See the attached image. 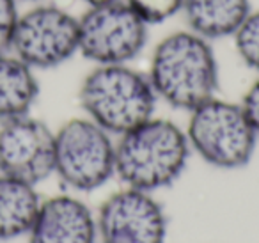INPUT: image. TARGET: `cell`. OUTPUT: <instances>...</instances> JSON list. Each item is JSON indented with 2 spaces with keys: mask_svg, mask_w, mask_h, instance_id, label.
I'll use <instances>...</instances> for the list:
<instances>
[{
  "mask_svg": "<svg viewBox=\"0 0 259 243\" xmlns=\"http://www.w3.org/2000/svg\"><path fill=\"white\" fill-rule=\"evenodd\" d=\"M148 76L156 96L176 108L194 110L219 89L211 41L188 29L169 34L153 50Z\"/></svg>",
  "mask_w": 259,
  "mask_h": 243,
  "instance_id": "1",
  "label": "cell"
},
{
  "mask_svg": "<svg viewBox=\"0 0 259 243\" xmlns=\"http://www.w3.org/2000/svg\"><path fill=\"white\" fill-rule=\"evenodd\" d=\"M190 153L187 133L169 119H148L115 144V174L130 188L153 192L183 172Z\"/></svg>",
  "mask_w": 259,
  "mask_h": 243,
  "instance_id": "2",
  "label": "cell"
},
{
  "mask_svg": "<svg viewBox=\"0 0 259 243\" xmlns=\"http://www.w3.org/2000/svg\"><path fill=\"white\" fill-rule=\"evenodd\" d=\"M156 98L149 76L128 64L96 66L80 87L91 121L119 137L153 117Z\"/></svg>",
  "mask_w": 259,
  "mask_h": 243,
  "instance_id": "3",
  "label": "cell"
},
{
  "mask_svg": "<svg viewBox=\"0 0 259 243\" xmlns=\"http://www.w3.org/2000/svg\"><path fill=\"white\" fill-rule=\"evenodd\" d=\"M187 139L204 161L219 169H240L250 161L257 133L240 105L211 98L190 110Z\"/></svg>",
  "mask_w": 259,
  "mask_h": 243,
  "instance_id": "4",
  "label": "cell"
},
{
  "mask_svg": "<svg viewBox=\"0 0 259 243\" xmlns=\"http://www.w3.org/2000/svg\"><path fill=\"white\" fill-rule=\"evenodd\" d=\"M148 36L149 25L124 0L91 6L78 18V54L96 66L132 62Z\"/></svg>",
  "mask_w": 259,
  "mask_h": 243,
  "instance_id": "5",
  "label": "cell"
},
{
  "mask_svg": "<svg viewBox=\"0 0 259 243\" xmlns=\"http://www.w3.org/2000/svg\"><path fill=\"white\" fill-rule=\"evenodd\" d=\"M55 172L68 186L91 192L115 174V144L91 119H71L55 133Z\"/></svg>",
  "mask_w": 259,
  "mask_h": 243,
  "instance_id": "6",
  "label": "cell"
},
{
  "mask_svg": "<svg viewBox=\"0 0 259 243\" xmlns=\"http://www.w3.org/2000/svg\"><path fill=\"white\" fill-rule=\"evenodd\" d=\"M11 52L34 69H50L78 54V18L54 4L20 13Z\"/></svg>",
  "mask_w": 259,
  "mask_h": 243,
  "instance_id": "7",
  "label": "cell"
},
{
  "mask_svg": "<svg viewBox=\"0 0 259 243\" xmlns=\"http://www.w3.org/2000/svg\"><path fill=\"white\" fill-rule=\"evenodd\" d=\"M55 172V133L22 115L0 125V174L36 186Z\"/></svg>",
  "mask_w": 259,
  "mask_h": 243,
  "instance_id": "8",
  "label": "cell"
},
{
  "mask_svg": "<svg viewBox=\"0 0 259 243\" xmlns=\"http://www.w3.org/2000/svg\"><path fill=\"white\" fill-rule=\"evenodd\" d=\"M98 229L103 243H163L167 220L151 193L126 186L101 204Z\"/></svg>",
  "mask_w": 259,
  "mask_h": 243,
  "instance_id": "9",
  "label": "cell"
},
{
  "mask_svg": "<svg viewBox=\"0 0 259 243\" xmlns=\"http://www.w3.org/2000/svg\"><path fill=\"white\" fill-rule=\"evenodd\" d=\"M30 243H94L96 222L91 210L71 195H57L41 202Z\"/></svg>",
  "mask_w": 259,
  "mask_h": 243,
  "instance_id": "10",
  "label": "cell"
},
{
  "mask_svg": "<svg viewBox=\"0 0 259 243\" xmlns=\"http://www.w3.org/2000/svg\"><path fill=\"white\" fill-rule=\"evenodd\" d=\"M250 0H183L188 30L204 39L233 37L250 15Z\"/></svg>",
  "mask_w": 259,
  "mask_h": 243,
  "instance_id": "11",
  "label": "cell"
},
{
  "mask_svg": "<svg viewBox=\"0 0 259 243\" xmlns=\"http://www.w3.org/2000/svg\"><path fill=\"white\" fill-rule=\"evenodd\" d=\"M39 94L34 68L16 57L13 52L0 54V119L29 115Z\"/></svg>",
  "mask_w": 259,
  "mask_h": 243,
  "instance_id": "12",
  "label": "cell"
},
{
  "mask_svg": "<svg viewBox=\"0 0 259 243\" xmlns=\"http://www.w3.org/2000/svg\"><path fill=\"white\" fill-rule=\"evenodd\" d=\"M39 206L34 185L0 174V239L27 234Z\"/></svg>",
  "mask_w": 259,
  "mask_h": 243,
  "instance_id": "13",
  "label": "cell"
},
{
  "mask_svg": "<svg viewBox=\"0 0 259 243\" xmlns=\"http://www.w3.org/2000/svg\"><path fill=\"white\" fill-rule=\"evenodd\" d=\"M233 39L241 61L259 73V11H250Z\"/></svg>",
  "mask_w": 259,
  "mask_h": 243,
  "instance_id": "14",
  "label": "cell"
},
{
  "mask_svg": "<svg viewBox=\"0 0 259 243\" xmlns=\"http://www.w3.org/2000/svg\"><path fill=\"white\" fill-rule=\"evenodd\" d=\"M149 27L167 22L174 15L181 13L183 0H124Z\"/></svg>",
  "mask_w": 259,
  "mask_h": 243,
  "instance_id": "15",
  "label": "cell"
},
{
  "mask_svg": "<svg viewBox=\"0 0 259 243\" xmlns=\"http://www.w3.org/2000/svg\"><path fill=\"white\" fill-rule=\"evenodd\" d=\"M18 16L20 11L16 0H0V54L11 52Z\"/></svg>",
  "mask_w": 259,
  "mask_h": 243,
  "instance_id": "16",
  "label": "cell"
},
{
  "mask_svg": "<svg viewBox=\"0 0 259 243\" xmlns=\"http://www.w3.org/2000/svg\"><path fill=\"white\" fill-rule=\"evenodd\" d=\"M240 107H241V110H243L247 121L250 123V126L254 128V132L259 135V78L248 87L243 100H241Z\"/></svg>",
  "mask_w": 259,
  "mask_h": 243,
  "instance_id": "17",
  "label": "cell"
},
{
  "mask_svg": "<svg viewBox=\"0 0 259 243\" xmlns=\"http://www.w3.org/2000/svg\"><path fill=\"white\" fill-rule=\"evenodd\" d=\"M83 4H87V8L91 6H100V4H107V2H112V0H82Z\"/></svg>",
  "mask_w": 259,
  "mask_h": 243,
  "instance_id": "18",
  "label": "cell"
},
{
  "mask_svg": "<svg viewBox=\"0 0 259 243\" xmlns=\"http://www.w3.org/2000/svg\"><path fill=\"white\" fill-rule=\"evenodd\" d=\"M16 2H41V0H16Z\"/></svg>",
  "mask_w": 259,
  "mask_h": 243,
  "instance_id": "19",
  "label": "cell"
}]
</instances>
